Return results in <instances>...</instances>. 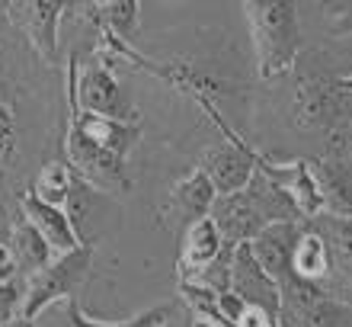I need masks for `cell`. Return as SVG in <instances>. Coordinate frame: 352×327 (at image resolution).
<instances>
[{
  "label": "cell",
  "mask_w": 352,
  "mask_h": 327,
  "mask_svg": "<svg viewBox=\"0 0 352 327\" xmlns=\"http://www.w3.org/2000/svg\"><path fill=\"white\" fill-rule=\"evenodd\" d=\"M138 138L141 122H119L109 116H96V112H80L71 103V125H67L65 138L67 167L90 189L125 196L131 189L125 160L131 148L138 145Z\"/></svg>",
  "instance_id": "obj_1"
},
{
  "label": "cell",
  "mask_w": 352,
  "mask_h": 327,
  "mask_svg": "<svg viewBox=\"0 0 352 327\" xmlns=\"http://www.w3.org/2000/svg\"><path fill=\"white\" fill-rule=\"evenodd\" d=\"M295 61V119L301 129L324 131L330 154L352 145V87L336 74L324 52H305Z\"/></svg>",
  "instance_id": "obj_2"
},
{
  "label": "cell",
  "mask_w": 352,
  "mask_h": 327,
  "mask_svg": "<svg viewBox=\"0 0 352 327\" xmlns=\"http://www.w3.org/2000/svg\"><path fill=\"white\" fill-rule=\"evenodd\" d=\"M208 218L221 231L224 244H250L269 224L301 222L292 199L263 170H256L250 183L237 189V193H231V196H214Z\"/></svg>",
  "instance_id": "obj_3"
},
{
  "label": "cell",
  "mask_w": 352,
  "mask_h": 327,
  "mask_svg": "<svg viewBox=\"0 0 352 327\" xmlns=\"http://www.w3.org/2000/svg\"><path fill=\"white\" fill-rule=\"evenodd\" d=\"M243 13L250 23L260 77L272 81L292 71L301 55V26H298L295 3L292 0H247Z\"/></svg>",
  "instance_id": "obj_4"
},
{
  "label": "cell",
  "mask_w": 352,
  "mask_h": 327,
  "mask_svg": "<svg viewBox=\"0 0 352 327\" xmlns=\"http://www.w3.org/2000/svg\"><path fill=\"white\" fill-rule=\"evenodd\" d=\"M116 58L100 55L93 58L87 67L77 65V58H71L67 65V100L80 112H96V116H109L119 122H141L138 109L125 96V87L116 77Z\"/></svg>",
  "instance_id": "obj_5"
},
{
  "label": "cell",
  "mask_w": 352,
  "mask_h": 327,
  "mask_svg": "<svg viewBox=\"0 0 352 327\" xmlns=\"http://www.w3.org/2000/svg\"><path fill=\"white\" fill-rule=\"evenodd\" d=\"M90 266H93V247L90 244H80L77 251L55 257L45 270L26 276L19 318L36 321L42 311L58 305V302H71L80 292V286H84Z\"/></svg>",
  "instance_id": "obj_6"
},
{
  "label": "cell",
  "mask_w": 352,
  "mask_h": 327,
  "mask_svg": "<svg viewBox=\"0 0 352 327\" xmlns=\"http://www.w3.org/2000/svg\"><path fill=\"white\" fill-rule=\"evenodd\" d=\"M278 286V327H352V308L330 299L320 286L298 276H282Z\"/></svg>",
  "instance_id": "obj_7"
},
{
  "label": "cell",
  "mask_w": 352,
  "mask_h": 327,
  "mask_svg": "<svg viewBox=\"0 0 352 327\" xmlns=\"http://www.w3.org/2000/svg\"><path fill=\"white\" fill-rule=\"evenodd\" d=\"M327 244V279L320 282V289L330 299L343 302L352 308V218H336V215H320L314 222H307Z\"/></svg>",
  "instance_id": "obj_8"
},
{
  "label": "cell",
  "mask_w": 352,
  "mask_h": 327,
  "mask_svg": "<svg viewBox=\"0 0 352 327\" xmlns=\"http://www.w3.org/2000/svg\"><path fill=\"white\" fill-rule=\"evenodd\" d=\"M67 10V3L61 0H19V3H7V17L19 26V32L26 36V42L32 45L45 65H55L58 55V19Z\"/></svg>",
  "instance_id": "obj_9"
},
{
  "label": "cell",
  "mask_w": 352,
  "mask_h": 327,
  "mask_svg": "<svg viewBox=\"0 0 352 327\" xmlns=\"http://www.w3.org/2000/svg\"><path fill=\"white\" fill-rule=\"evenodd\" d=\"M256 170H263L292 199V206L298 209L301 222H314V218L324 215V202H320V193H317V183L311 177L307 160H288V164H282V160H269L263 154H256Z\"/></svg>",
  "instance_id": "obj_10"
},
{
  "label": "cell",
  "mask_w": 352,
  "mask_h": 327,
  "mask_svg": "<svg viewBox=\"0 0 352 327\" xmlns=\"http://www.w3.org/2000/svg\"><path fill=\"white\" fill-rule=\"evenodd\" d=\"M212 202H214V189L208 183L202 170L195 167L189 170L173 189H170L167 202L160 209V222L167 224V228H179L186 231L189 224H195L199 218H208L212 212Z\"/></svg>",
  "instance_id": "obj_11"
},
{
  "label": "cell",
  "mask_w": 352,
  "mask_h": 327,
  "mask_svg": "<svg viewBox=\"0 0 352 327\" xmlns=\"http://www.w3.org/2000/svg\"><path fill=\"white\" fill-rule=\"evenodd\" d=\"M199 170L208 177L214 196H231V193L247 187L250 177L256 173V154L250 148H243L241 141L221 145V148H212L205 154Z\"/></svg>",
  "instance_id": "obj_12"
},
{
  "label": "cell",
  "mask_w": 352,
  "mask_h": 327,
  "mask_svg": "<svg viewBox=\"0 0 352 327\" xmlns=\"http://www.w3.org/2000/svg\"><path fill=\"white\" fill-rule=\"evenodd\" d=\"M243 305H256V308L278 315V286L266 276L260 263L253 260L247 244H237L231 257V289Z\"/></svg>",
  "instance_id": "obj_13"
},
{
  "label": "cell",
  "mask_w": 352,
  "mask_h": 327,
  "mask_svg": "<svg viewBox=\"0 0 352 327\" xmlns=\"http://www.w3.org/2000/svg\"><path fill=\"white\" fill-rule=\"evenodd\" d=\"M311 177L317 183L324 215L352 218V164L343 154H327V158L307 160Z\"/></svg>",
  "instance_id": "obj_14"
},
{
  "label": "cell",
  "mask_w": 352,
  "mask_h": 327,
  "mask_svg": "<svg viewBox=\"0 0 352 327\" xmlns=\"http://www.w3.org/2000/svg\"><path fill=\"white\" fill-rule=\"evenodd\" d=\"M19 212H23V218H26L38 234H42V241L52 247L55 257L71 253L80 247V234H77L74 222H71V215H67L65 209L45 206V202H38V199L26 189V193L19 196Z\"/></svg>",
  "instance_id": "obj_15"
},
{
  "label": "cell",
  "mask_w": 352,
  "mask_h": 327,
  "mask_svg": "<svg viewBox=\"0 0 352 327\" xmlns=\"http://www.w3.org/2000/svg\"><path fill=\"white\" fill-rule=\"evenodd\" d=\"M301 224L305 222L269 224V228H263V231L247 244L253 253V260L266 270V276L272 282H278L282 276L292 273V247H295L298 234H301Z\"/></svg>",
  "instance_id": "obj_16"
},
{
  "label": "cell",
  "mask_w": 352,
  "mask_h": 327,
  "mask_svg": "<svg viewBox=\"0 0 352 327\" xmlns=\"http://www.w3.org/2000/svg\"><path fill=\"white\" fill-rule=\"evenodd\" d=\"M224 238L214 228L212 218H199L183 231V247H179V260H176V273L179 282H195L208 270V263L221 253Z\"/></svg>",
  "instance_id": "obj_17"
},
{
  "label": "cell",
  "mask_w": 352,
  "mask_h": 327,
  "mask_svg": "<svg viewBox=\"0 0 352 327\" xmlns=\"http://www.w3.org/2000/svg\"><path fill=\"white\" fill-rule=\"evenodd\" d=\"M7 251L16 263V273L23 276H32V273L45 270L48 263L55 260V253L42 241V234L26 222V218H19V222L10 224V238H7Z\"/></svg>",
  "instance_id": "obj_18"
},
{
  "label": "cell",
  "mask_w": 352,
  "mask_h": 327,
  "mask_svg": "<svg viewBox=\"0 0 352 327\" xmlns=\"http://www.w3.org/2000/svg\"><path fill=\"white\" fill-rule=\"evenodd\" d=\"M327 266H330V263H327L324 238L305 222L301 224V234H298L295 247H292V276L320 286V282L327 279Z\"/></svg>",
  "instance_id": "obj_19"
},
{
  "label": "cell",
  "mask_w": 352,
  "mask_h": 327,
  "mask_svg": "<svg viewBox=\"0 0 352 327\" xmlns=\"http://www.w3.org/2000/svg\"><path fill=\"white\" fill-rule=\"evenodd\" d=\"M74 187H77V177L71 173L65 160H48L45 167L38 170L36 183H32V196L45 206H55V209H65L67 212V202L74 196Z\"/></svg>",
  "instance_id": "obj_20"
},
{
  "label": "cell",
  "mask_w": 352,
  "mask_h": 327,
  "mask_svg": "<svg viewBox=\"0 0 352 327\" xmlns=\"http://www.w3.org/2000/svg\"><path fill=\"white\" fill-rule=\"evenodd\" d=\"M87 10L90 13H96V17H87L93 19L100 29H106V32H112L116 39H122V42H129L131 36H135V29H138V3L135 0H109V3H87Z\"/></svg>",
  "instance_id": "obj_21"
},
{
  "label": "cell",
  "mask_w": 352,
  "mask_h": 327,
  "mask_svg": "<svg viewBox=\"0 0 352 327\" xmlns=\"http://www.w3.org/2000/svg\"><path fill=\"white\" fill-rule=\"evenodd\" d=\"M170 315H173V305H157V308H148L135 315L129 321H93L77 299L65 302V327H167Z\"/></svg>",
  "instance_id": "obj_22"
},
{
  "label": "cell",
  "mask_w": 352,
  "mask_h": 327,
  "mask_svg": "<svg viewBox=\"0 0 352 327\" xmlns=\"http://www.w3.org/2000/svg\"><path fill=\"white\" fill-rule=\"evenodd\" d=\"M179 299L189 305L199 321H205L208 327H234L231 321L221 315V305H218V292L205 289L199 282H179Z\"/></svg>",
  "instance_id": "obj_23"
},
{
  "label": "cell",
  "mask_w": 352,
  "mask_h": 327,
  "mask_svg": "<svg viewBox=\"0 0 352 327\" xmlns=\"http://www.w3.org/2000/svg\"><path fill=\"white\" fill-rule=\"evenodd\" d=\"M19 308H23V286L16 279L3 282L0 286V327L10 324L13 318H19Z\"/></svg>",
  "instance_id": "obj_24"
},
{
  "label": "cell",
  "mask_w": 352,
  "mask_h": 327,
  "mask_svg": "<svg viewBox=\"0 0 352 327\" xmlns=\"http://www.w3.org/2000/svg\"><path fill=\"white\" fill-rule=\"evenodd\" d=\"M234 327H276V315L256 308V305H243L241 318L234 321Z\"/></svg>",
  "instance_id": "obj_25"
},
{
  "label": "cell",
  "mask_w": 352,
  "mask_h": 327,
  "mask_svg": "<svg viewBox=\"0 0 352 327\" xmlns=\"http://www.w3.org/2000/svg\"><path fill=\"white\" fill-rule=\"evenodd\" d=\"M13 279H16V263L10 257L7 244H0V286H3V282H13Z\"/></svg>",
  "instance_id": "obj_26"
},
{
  "label": "cell",
  "mask_w": 352,
  "mask_h": 327,
  "mask_svg": "<svg viewBox=\"0 0 352 327\" xmlns=\"http://www.w3.org/2000/svg\"><path fill=\"white\" fill-rule=\"evenodd\" d=\"M7 238H10V224L3 218V212H0V244H7Z\"/></svg>",
  "instance_id": "obj_27"
},
{
  "label": "cell",
  "mask_w": 352,
  "mask_h": 327,
  "mask_svg": "<svg viewBox=\"0 0 352 327\" xmlns=\"http://www.w3.org/2000/svg\"><path fill=\"white\" fill-rule=\"evenodd\" d=\"M3 327H36V321H26V318H13L10 324H3Z\"/></svg>",
  "instance_id": "obj_28"
},
{
  "label": "cell",
  "mask_w": 352,
  "mask_h": 327,
  "mask_svg": "<svg viewBox=\"0 0 352 327\" xmlns=\"http://www.w3.org/2000/svg\"><path fill=\"white\" fill-rule=\"evenodd\" d=\"M3 13H7V3H0V17H3Z\"/></svg>",
  "instance_id": "obj_29"
},
{
  "label": "cell",
  "mask_w": 352,
  "mask_h": 327,
  "mask_svg": "<svg viewBox=\"0 0 352 327\" xmlns=\"http://www.w3.org/2000/svg\"><path fill=\"white\" fill-rule=\"evenodd\" d=\"M346 84H349V87H352V74H346Z\"/></svg>",
  "instance_id": "obj_30"
},
{
  "label": "cell",
  "mask_w": 352,
  "mask_h": 327,
  "mask_svg": "<svg viewBox=\"0 0 352 327\" xmlns=\"http://www.w3.org/2000/svg\"><path fill=\"white\" fill-rule=\"evenodd\" d=\"M276 327H278V324H276Z\"/></svg>",
  "instance_id": "obj_31"
}]
</instances>
